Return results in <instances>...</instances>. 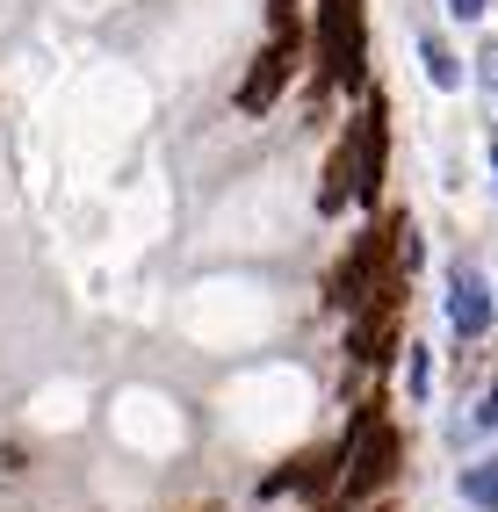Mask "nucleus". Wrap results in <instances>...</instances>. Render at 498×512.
Instances as JSON below:
<instances>
[{
  "label": "nucleus",
  "instance_id": "1",
  "mask_svg": "<svg viewBox=\"0 0 498 512\" xmlns=\"http://www.w3.org/2000/svg\"><path fill=\"white\" fill-rule=\"evenodd\" d=\"M318 58L340 87L361 80V0H318Z\"/></svg>",
  "mask_w": 498,
  "mask_h": 512
},
{
  "label": "nucleus",
  "instance_id": "2",
  "mask_svg": "<svg viewBox=\"0 0 498 512\" xmlns=\"http://www.w3.org/2000/svg\"><path fill=\"white\" fill-rule=\"evenodd\" d=\"M390 469H397V433L383 419H361L354 433V448H347V498H369L390 484Z\"/></svg>",
  "mask_w": 498,
  "mask_h": 512
},
{
  "label": "nucleus",
  "instance_id": "3",
  "mask_svg": "<svg viewBox=\"0 0 498 512\" xmlns=\"http://www.w3.org/2000/svg\"><path fill=\"white\" fill-rule=\"evenodd\" d=\"M448 325L462 339H484L491 332V282H484V267H470V260L448 267Z\"/></svg>",
  "mask_w": 498,
  "mask_h": 512
},
{
  "label": "nucleus",
  "instance_id": "4",
  "mask_svg": "<svg viewBox=\"0 0 498 512\" xmlns=\"http://www.w3.org/2000/svg\"><path fill=\"white\" fill-rule=\"evenodd\" d=\"M383 101H369V109H361L354 116V130H347V138H354V159H361V195H376V181H383Z\"/></svg>",
  "mask_w": 498,
  "mask_h": 512
},
{
  "label": "nucleus",
  "instance_id": "5",
  "mask_svg": "<svg viewBox=\"0 0 498 512\" xmlns=\"http://www.w3.org/2000/svg\"><path fill=\"white\" fill-rule=\"evenodd\" d=\"M282 73H289V44L275 37L268 51H260V58H253V80L239 87V109H246V116H260V109H268V101H275V87H282Z\"/></svg>",
  "mask_w": 498,
  "mask_h": 512
},
{
  "label": "nucleus",
  "instance_id": "6",
  "mask_svg": "<svg viewBox=\"0 0 498 512\" xmlns=\"http://www.w3.org/2000/svg\"><path fill=\"white\" fill-rule=\"evenodd\" d=\"M462 505L498 512V455H484V462H470V469H462Z\"/></svg>",
  "mask_w": 498,
  "mask_h": 512
},
{
  "label": "nucleus",
  "instance_id": "7",
  "mask_svg": "<svg viewBox=\"0 0 498 512\" xmlns=\"http://www.w3.org/2000/svg\"><path fill=\"white\" fill-rule=\"evenodd\" d=\"M419 58H426V80H434V87H462V65H455V51L441 44V37H419Z\"/></svg>",
  "mask_w": 498,
  "mask_h": 512
},
{
  "label": "nucleus",
  "instance_id": "8",
  "mask_svg": "<svg viewBox=\"0 0 498 512\" xmlns=\"http://www.w3.org/2000/svg\"><path fill=\"white\" fill-rule=\"evenodd\" d=\"M477 73H484V87H498V44H484V51H477Z\"/></svg>",
  "mask_w": 498,
  "mask_h": 512
},
{
  "label": "nucleus",
  "instance_id": "9",
  "mask_svg": "<svg viewBox=\"0 0 498 512\" xmlns=\"http://www.w3.org/2000/svg\"><path fill=\"white\" fill-rule=\"evenodd\" d=\"M491 8V0H448V15H462V22H470V15H484Z\"/></svg>",
  "mask_w": 498,
  "mask_h": 512
},
{
  "label": "nucleus",
  "instance_id": "10",
  "mask_svg": "<svg viewBox=\"0 0 498 512\" xmlns=\"http://www.w3.org/2000/svg\"><path fill=\"white\" fill-rule=\"evenodd\" d=\"M477 426H498V390L484 397V412H477Z\"/></svg>",
  "mask_w": 498,
  "mask_h": 512
},
{
  "label": "nucleus",
  "instance_id": "11",
  "mask_svg": "<svg viewBox=\"0 0 498 512\" xmlns=\"http://www.w3.org/2000/svg\"><path fill=\"white\" fill-rule=\"evenodd\" d=\"M491 166H498V145H491Z\"/></svg>",
  "mask_w": 498,
  "mask_h": 512
}]
</instances>
